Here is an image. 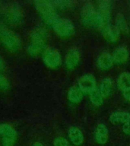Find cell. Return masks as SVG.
Instances as JSON below:
<instances>
[{"instance_id": "22", "label": "cell", "mask_w": 130, "mask_h": 146, "mask_svg": "<svg viewBox=\"0 0 130 146\" xmlns=\"http://www.w3.org/2000/svg\"><path fill=\"white\" fill-rule=\"evenodd\" d=\"M116 28L119 31V32L123 33H128L129 32V27L125 21V17L122 14H119L116 16Z\"/></svg>"}, {"instance_id": "9", "label": "cell", "mask_w": 130, "mask_h": 146, "mask_svg": "<svg viewBox=\"0 0 130 146\" xmlns=\"http://www.w3.org/2000/svg\"><path fill=\"white\" fill-rule=\"evenodd\" d=\"M100 30L105 40L110 43H116L119 39L120 32L116 28V26L109 25L101 27Z\"/></svg>"}, {"instance_id": "15", "label": "cell", "mask_w": 130, "mask_h": 146, "mask_svg": "<svg viewBox=\"0 0 130 146\" xmlns=\"http://www.w3.org/2000/svg\"><path fill=\"white\" fill-rule=\"evenodd\" d=\"M113 63L116 65H121L125 63L129 59V52L124 47H119L116 49L112 55Z\"/></svg>"}, {"instance_id": "2", "label": "cell", "mask_w": 130, "mask_h": 146, "mask_svg": "<svg viewBox=\"0 0 130 146\" xmlns=\"http://www.w3.org/2000/svg\"><path fill=\"white\" fill-rule=\"evenodd\" d=\"M34 5L36 11L40 15L46 24L52 27L59 17L52 2L48 1H36Z\"/></svg>"}, {"instance_id": "26", "label": "cell", "mask_w": 130, "mask_h": 146, "mask_svg": "<svg viewBox=\"0 0 130 146\" xmlns=\"http://www.w3.org/2000/svg\"><path fill=\"white\" fill-rule=\"evenodd\" d=\"M15 140V139L12 138H2V146H12Z\"/></svg>"}, {"instance_id": "27", "label": "cell", "mask_w": 130, "mask_h": 146, "mask_svg": "<svg viewBox=\"0 0 130 146\" xmlns=\"http://www.w3.org/2000/svg\"><path fill=\"white\" fill-rule=\"evenodd\" d=\"M123 132L127 135H130V119L123 125Z\"/></svg>"}, {"instance_id": "23", "label": "cell", "mask_w": 130, "mask_h": 146, "mask_svg": "<svg viewBox=\"0 0 130 146\" xmlns=\"http://www.w3.org/2000/svg\"><path fill=\"white\" fill-rule=\"evenodd\" d=\"M54 6L59 7L60 9H66L71 6L72 2L70 1H55V2H51Z\"/></svg>"}, {"instance_id": "3", "label": "cell", "mask_w": 130, "mask_h": 146, "mask_svg": "<svg viewBox=\"0 0 130 146\" xmlns=\"http://www.w3.org/2000/svg\"><path fill=\"white\" fill-rule=\"evenodd\" d=\"M82 22L88 27L100 28L102 27L103 20L99 11H97L91 4H87L82 9Z\"/></svg>"}, {"instance_id": "31", "label": "cell", "mask_w": 130, "mask_h": 146, "mask_svg": "<svg viewBox=\"0 0 130 146\" xmlns=\"http://www.w3.org/2000/svg\"><path fill=\"white\" fill-rule=\"evenodd\" d=\"M69 146H72V145H69Z\"/></svg>"}, {"instance_id": "13", "label": "cell", "mask_w": 130, "mask_h": 146, "mask_svg": "<svg viewBox=\"0 0 130 146\" xmlns=\"http://www.w3.org/2000/svg\"><path fill=\"white\" fill-rule=\"evenodd\" d=\"M68 138L75 145H81L84 141V135L76 126H71L68 131Z\"/></svg>"}, {"instance_id": "12", "label": "cell", "mask_w": 130, "mask_h": 146, "mask_svg": "<svg viewBox=\"0 0 130 146\" xmlns=\"http://www.w3.org/2000/svg\"><path fill=\"white\" fill-rule=\"evenodd\" d=\"M108 137L109 132L107 126L103 123L98 124L94 131V139L100 145H104L107 143Z\"/></svg>"}, {"instance_id": "30", "label": "cell", "mask_w": 130, "mask_h": 146, "mask_svg": "<svg viewBox=\"0 0 130 146\" xmlns=\"http://www.w3.org/2000/svg\"><path fill=\"white\" fill-rule=\"evenodd\" d=\"M33 146H43V145L41 143H40V142H35Z\"/></svg>"}, {"instance_id": "10", "label": "cell", "mask_w": 130, "mask_h": 146, "mask_svg": "<svg viewBox=\"0 0 130 146\" xmlns=\"http://www.w3.org/2000/svg\"><path fill=\"white\" fill-rule=\"evenodd\" d=\"M112 10V4L109 1H102L99 2V13L103 20L102 27L110 25V13ZM100 27V28H101Z\"/></svg>"}, {"instance_id": "17", "label": "cell", "mask_w": 130, "mask_h": 146, "mask_svg": "<svg viewBox=\"0 0 130 146\" xmlns=\"http://www.w3.org/2000/svg\"><path fill=\"white\" fill-rule=\"evenodd\" d=\"M113 83L109 78H107L103 80L100 85V91L103 98H109L113 93Z\"/></svg>"}, {"instance_id": "28", "label": "cell", "mask_w": 130, "mask_h": 146, "mask_svg": "<svg viewBox=\"0 0 130 146\" xmlns=\"http://www.w3.org/2000/svg\"><path fill=\"white\" fill-rule=\"evenodd\" d=\"M123 94L125 100L130 101V89H128V90L123 91Z\"/></svg>"}, {"instance_id": "21", "label": "cell", "mask_w": 130, "mask_h": 146, "mask_svg": "<svg viewBox=\"0 0 130 146\" xmlns=\"http://www.w3.org/2000/svg\"><path fill=\"white\" fill-rule=\"evenodd\" d=\"M90 94V100L92 104L96 107H100L103 104V97L100 93V90L94 89L92 92L89 94Z\"/></svg>"}, {"instance_id": "14", "label": "cell", "mask_w": 130, "mask_h": 146, "mask_svg": "<svg viewBox=\"0 0 130 146\" xmlns=\"http://www.w3.org/2000/svg\"><path fill=\"white\" fill-rule=\"evenodd\" d=\"M97 63L100 69L107 70V69L111 68L113 64V60L112 56L109 52H104L98 56Z\"/></svg>"}, {"instance_id": "6", "label": "cell", "mask_w": 130, "mask_h": 146, "mask_svg": "<svg viewBox=\"0 0 130 146\" xmlns=\"http://www.w3.org/2000/svg\"><path fill=\"white\" fill-rule=\"evenodd\" d=\"M43 60L44 63L51 68H58L62 62L61 56L55 48H46L43 52Z\"/></svg>"}, {"instance_id": "8", "label": "cell", "mask_w": 130, "mask_h": 146, "mask_svg": "<svg viewBox=\"0 0 130 146\" xmlns=\"http://www.w3.org/2000/svg\"><path fill=\"white\" fill-rule=\"evenodd\" d=\"M78 84L82 93L90 94L96 89V78L91 74H87L78 80Z\"/></svg>"}, {"instance_id": "24", "label": "cell", "mask_w": 130, "mask_h": 146, "mask_svg": "<svg viewBox=\"0 0 130 146\" xmlns=\"http://www.w3.org/2000/svg\"><path fill=\"white\" fill-rule=\"evenodd\" d=\"M53 145L54 146H69V143L68 141L66 140V139L64 138H62V137H59V138H56L55 139L54 141H53Z\"/></svg>"}, {"instance_id": "20", "label": "cell", "mask_w": 130, "mask_h": 146, "mask_svg": "<svg viewBox=\"0 0 130 146\" xmlns=\"http://www.w3.org/2000/svg\"><path fill=\"white\" fill-rule=\"evenodd\" d=\"M117 84L119 88L122 91L130 89V72H123L117 79Z\"/></svg>"}, {"instance_id": "16", "label": "cell", "mask_w": 130, "mask_h": 146, "mask_svg": "<svg viewBox=\"0 0 130 146\" xmlns=\"http://www.w3.org/2000/svg\"><path fill=\"white\" fill-rule=\"evenodd\" d=\"M129 119L130 113L125 111L113 112L109 116V122L113 124H124Z\"/></svg>"}, {"instance_id": "1", "label": "cell", "mask_w": 130, "mask_h": 146, "mask_svg": "<svg viewBox=\"0 0 130 146\" xmlns=\"http://www.w3.org/2000/svg\"><path fill=\"white\" fill-rule=\"evenodd\" d=\"M48 33L43 27H36L31 34V43L27 47L30 55L36 56L44 52L47 42Z\"/></svg>"}, {"instance_id": "19", "label": "cell", "mask_w": 130, "mask_h": 146, "mask_svg": "<svg viewBox=\"0 0 130 146\" xmlns=\"http://www.w3.org/2000/svg\"><path fill=\"white\" fill-rule=\"evenodd\" d=\"M83 93L80 90L78 86H72L70 88L68 92V99L69 101L75 104L79 103L82 100Z\"/></svg>"}, {"instance_id": "7", "label": "cell", "mask_w": 130, "mask_h": 146, "mask_svg": "<svg viewBox=\"0 0 130 146\" xmlns=\"http://www.w3.org/2000/svg\"><path fill=\"white\" fill-rule=\"evenodd\" d=\"M5 18L10 24L13 25H19L23 20L24 14L18 4L13 3L8 7L5 11Z\"/></svg>"}, {"instance_id": "25", "label": "cell", "mask_w": 130, "mask_h": 146, "mask_svg": "<svg viewBox=\"0 0 130 146\" xmlns=\"http://www.w3.org/2000/svg\"><path fill=\"white\" fill-rule=\"evenodd\" d=\"M9 88V83L8 82V80L5 76L0 73V88L4 89V90H6Z\"/></svg>"}, {"instance_id": "5", "label": "cell", "mask_w": 130, "mask_h": 146, "mask_svg": "<svg viewBox=\"0 0 130 146\" xmlns=\"http://www.w3.org/2000/svg\"><path fill=\"white\" fill-rule=\"evenodd\" d=\"M52 27L59 36L62 37L72 36L75 31L73 23L66 18H59Z\"/></svg>"}, {"instance_id": "29", "label": "cell", "mask_w": 130, "mask_h": 146, "mask_svg": "<svg viewBox=\"0 0 130 146\" xmlns=\"http://www.w3.org/2000/svg\"><path fill=\"white\" fill-rule=\"evenodd\" d=\"M5 68V63H4V61H3V59L1 58L0 56V71L2 70V69H4Z\"/></svg>"}, {"instance_id": "18", "label": "cell", "mask_w": 130, "mask_h": 146, "mask_svg": "<svg viewBox=\"0 0 130 146\" xmlns=\"http://www.w3.org/2000/svg\"><path fill=\"white\" fill-rule=\"evenodd\" d=\"M0 135L2 138H17V132L11 125L7 123H2L0 124Z\"/></svg>"}, {"instance_id": "4", "label": "cell", "mask_w": 130, "mask_h": 146, "mask_svg": "<svg viewBox=\"0 0 130 146\" xmlns=\"http://www.w3.org/2000/svg\"><path fill=\"white\" fill-rule=\"evenodd\" d=\"M0 43L12 52L18 51L21 47V40L18 34L3 25H0Z\"/></svg>"}, {"instance_id": "11", "label": "cell", "mask_w": 130, "mask_h": 146, "mask_svg": "<svg viewBox=\"0 0 130 146\" xmlns=\"http://www.w3.org/2000/svg\"><path fill=\"white\" fill-rule=\"evenodd\" d=\"M80 59V53L77 49H71L70 50H68L65 58V65L66 68L69 70L76 68L79 63Z\"/></svg>"}]
</instances>
